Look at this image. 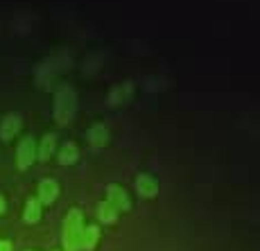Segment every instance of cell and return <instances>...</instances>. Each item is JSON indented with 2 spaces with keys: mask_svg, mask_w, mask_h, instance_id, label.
<instances>
[{
  "mask_svg": "<svg viewBox=\"0 0 260 251\" xmlns=\"http://www.w3.org/2000/svg\"><path fill=\"white\" fill-rule=\"evenodd\" d=\"M77 156H79V152H77V145H75V143H66L61 149H59V163H61V165L75 163Z\"/></svg>",
  "mask_w": 260,
  "mask_h": 251,
  "instance_id": "obj_8",
  "label": "cell"
},
{
  "mask_svg": "<svg viewBox=\"0 0 260 251\" xmlns=\"http://www.w3.org/2000/svg\"><path fill=\"white\" fill-rule=\"evenodd\" d=\"M25 222L27 224H34V222H39V217H41V206H39L37 199H29L27 204H25Z\"/></svg>",
  "mask_w": 260,
  "mask_h": 251,
  "instance_id": "obj_9",
  "label": "cell"
},
{
  "mask_svg": "<svg viewBox=\"0 0 260 251\" xmlns=\"http://www.w3.org/2000/svg\"><path fill=\"white\" fill-rule=\"evenodd\" d=\"M3 208H5V202H3V197H0V213H3Z\"/></svg>",
  "mask_w": 260,
  "mask_h": 251,
  "instance_id": "obj_15",
  "label": "cell"
},
{
  "mask_svg": "<svg viewBox=\"0 0 260 251\" xmlns=\"http://www.w3.org/2000/svg\"><path fill=\"white\" fill-rule=\"evenodd\" d=\"M0 251H12V244L5 242V240H3V242H0Z\"/></svg>",
  "mask_w": 260,
  "mask_h": 251,
  "instance_id": "obj_14",
  "label": "cell"
},
{
  "mask_svg": "<svg viewBox=\"0 0 260 251\" xmlns=\"http://www.w3.org/2000/svg\"><path fill=\"white\" fill-rule=\"evenodd\" d=\"M59 195V185L52 181V179H43L41 183H39V199H41L43 204H52L54 199H57Z\"/></svg>",
  "mask_w": 260,
  "mask_h": 251,
  "instance_id": "obj_5",
  "label": "cell"
},
{
  "mask_svg": "<svg viewBox=\"0 0 260 251\" xmlns=\"http://www.w3.org/2000/svg\"><path fill=\"white\" fill-rule=\"evenodd\" d=\"M52 149H54V134H48L41 143V149H39V156L43 161H48V156H52Z\"/></svg>",
  "mask_w": 260,
  "mask_h": 251,
  "instance_id": "obj_12",
  "label": "cell"
},
{
  "mask_svg": "<svg viewBox=\"0 0 260 251\" xmlns=\"http://www.w3.org/2000/svg\"><path fill=\"white\" fill-rule=\"evenodd\" d=\"M136 188L143 197H154V195L158 193V183L154 181L149 174H141V177L136 179Z\"/></svg>",
  "mask_w": 260,
  "mask_h": 251,
  "instance_id": "obj_7",
  "label": "cell"
},
{
  "mask_svg": "<svg viewBox=\"0 0 260 251\" xmlns=\"http://www.w3.org/2000/svg\"><path fill=\"white\" fill-rule=\"evenodd\" d=\"M34 156H37V147H34V140L32 138H23L21 143H18V149H16V161H18V168L25 170L32 165Z\"/></svg>",
  "mask_w": 260,
  "mask_h": 251,
  "instance_id": "obj_3",
  "label": "cell"
},
{
  "mask_svg": "<svg viewBox=\"0 0 260 251\" xmlns=\"http://www.w3.org/2000/svg\"><path fill=\"white\" fill-rule=\"evenodd\" d=\"M116 215H118V210L113 208L109 202L100 206V219H102V222H113V219H116Z\"/></svg>",
  "mask_w": 260,
  "mask_h": 251,
  "instance_id": "obj_13",
  "label": "cell"
},
{
  "mask_svg": "<svg viewBox=\"0 0 260 251\" xmlns=\"http://www.w3.org/2000/svg\"><path fill=\"white\" fill-rule=\"evenodd\" d=\"M86 138L91 140L93 145H104V143H107V140H109V134H107V129H104L102 124H93V127L88 129Z\"/></svg>",
  "mask_w": 260,
  "mask_h": 251,
  "instance_id": "obj_10",
  "label": "cell"
},
{
  "mask_svg": "<svg viewBox=\"0 0 260 251\" xmlns=\"http://www.w3.org/2000/svg\"><path fill=\"white\" fill-rule=\"evenodd\" d=\"M18 129H21V115H18V113L5 115L3 122H0V138H3V140H12L18 134Z\"/></svg>",
  "mask_w": 260,
  "mask_h": 251,
  "instance_id": "obj_4",
  "label": "cell"
},
{
  "mask_svg": "<svg viewBox=\"0 0 260 251\" xmlns=\"http://www.w3.org/2000/svg\"><path fill=\"white\" fill-rule=\"evenodd\" d=\"M82 233H84L82 213L77 208H73L66 217V224H63V247H66V251L82 249Z\"/></svg>",
  "mask_w": 260,
  "mask_h": 251,
  "instance_id": "obj_2",
  "label": "cell"
},
{
  "mask_svg": "<svg viewBox=\"0 0 260 251\" xmlns=\"http://www.w3.org/2000/svg\"><path fill=\"white\" fill-rule=\"evenodd\" d=\"M75 111H77V95L71 86L63 84L57 91V98H54V118H57L59 124H68L73 120Z\"/></svg>",
  "mask_w": 260,
  "mask_h": 251,
  "instance_id": "obj_1",
  "label": "cell"
},
{
  "mask_svg": "<svg viewBox=\"0 0 260 251\" xmlns=\"http://www.w3.org/2000/svg\"><path fill=\"white\" fill-rule=\"evenodd\" d=\"M98 238H100V231L95 229V227L84 229V233H82V247L86 249V251H91L95 247V242H98Z\"/></svg>",
  "mask_w": 260,
  "mask_h": 251,
  "instance_id": "obj_11",
  "label": "cell"
},
{
  "mask_svg": "<svg viewBox=\"0 0 260 251\" xmlns=\"http://www.w3.org/2000/svg\"><path fill=\"white\" fill-rule=\"evenodd\" d=\"M109 204L113 206L116 210H127L129 208V197L122 188L118 185H109Z\"/></svg>",
  "mask_w": 260,
  "mask_h": 251,
  "instance_id": "obj_6",
  "label": "cell"
}]
</instances>
